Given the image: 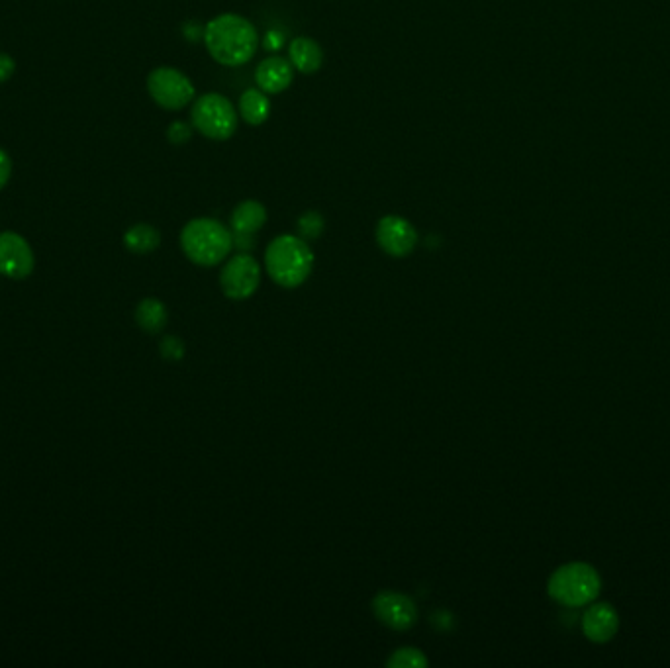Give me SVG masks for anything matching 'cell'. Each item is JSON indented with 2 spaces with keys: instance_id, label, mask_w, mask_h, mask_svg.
<instances>
[{
  "instance_id": "obj_4",
  "label": "cell",
  "mask_w": 670,
  "mask_h": 668,
  "mask_svg": "<svg viewBox=\"0 0 670 668\" xmlns=\"http://www.w3.org/2000/svg\"><path fill=\"white\" fill-rule=\"evenodd\" d=\"M602 588L598 571L588 563H567L551 574L547 594L569 608L590 606Z\"/></svg>"
},
{
  "instance_id": "obj_9",
  "label": "cell",
  "mask_w": 670,
  "mask_h": 668,
  "mask_svg": "<svg viewBox=\"0 0 670 668\" xmlns=\"http://www.w3.org/2000/svg\"><path fill=\"white\" fill-rule=\"evenodd\" d=\"M36 265L30 243L14 232L0 234V275L22 281L32 275Z\"/></svg>"
},
{
  "instance_id": "obj_13",
  "label": "cell",
  "mask_w": 670,
  "mask_h": 668,
  "mask_svg": "<svg viewBox=\"0 0 670 668\" xmlns=\"http://www.w3.org/2000/svg\"><path fill=\"white\" fill-rule=\"evenodd\" d=\"M255 79L263 93L277 95L292 83V67L283 57H269L257 67Z\"/></svg>"
},
{
  "instance_id": "obj_12",
  "label": "cell",
  "mask_w": 670,
  "mask_h": 668,
  "mask_svg": "<svg viewBox=\"0 0 670 668\" xmlns=\"http://www.w3.org/2000/svg\"><path fill=\"white\" fill-rule=\"evenodd\" d=\"M620 629V616L610 604H594L582 616V631L592 643H608Z\"/></svg>"
},
{
  "instance_id": "obj_11",
  "label": "cell",
  "mask_w": 670,
  "mask_h": 668,
  "mask_svg": "<svg viewBox=\"0 0 670 668\" xmlns=\"http://www.w3.org/2000/svg\"><path fill=\"white\" fill-rule=\"evenodd\" d=\"M267 222V210L261 202L245 200L238 204V208L232 214V236L234 245L240 249H251L253 245V234L259 232Z\"/></svg>"
},
{
  "instance_id": "obj_18",
  "label": "cell",
  "mask_w": 670,
  "mask_h": 668,
  "mask_svg": "<svg viewBox=\"0 0 670 668\" xmlns=\"http://www.w3.org/2000/svg\"><path fill=\"white\" fill-rule=\"evenodd\" d=\"M428 665H430L428 657L418 647L396 649L386 661V667L388 668H424Z\"/></svg>"
},
{
  "instance_id": "obj_8",
  "label": "cell",
  "mask_w": 670,
  "mask_h": 668,
  "mask_svg": "<svg viewBox=\"0 0 670 668\" xmlns=\"http://www.w3.org/2000/svg\"><path fill=\"white\" fill-rule=\"evenodd\" d=\"M375 618L394 631H406L416 625L418 608L414 600L396 590H383L373 600Z\"/></svg>"
},
{
  "instance_id": "obj_2",
  "label": "cell",
  "mask_w": 670,
  "mask_h": 668,
  "mask_svg": "<svg viewBox=\"0 0 670 668\" xmlns=\"http://www.w3.org/2000/svg\"><path fill=\"white\" fill-rule=\"evenodd\" d=\"M265 267L279 287H300L314 269V253L300 236H279L267 247Z\"/></svg>"
},
{
  "instance_id": "obj_1",
  "label": "cell",
  "mask_w": 670,
  "mask_h": 668,
  "mask_svg": "<svg viewBox=\"0 0 670 668\" xmlns=\"http://www.w3.org/2000/svg\"><path fill=\"white\" fill-rule=\"evenodd\" d=\"M204 42L210 55L226 65H245L257 51L255 26L238 14H222L214 18L204 30Z\"/></svg>"
},
{
  "instance_id": "obj_22",
  "label": "cell",
  "mask_w": 670,
  "mask_h": 668,
  "mask_svg": "<svg viewBox=\"0 0 670 668\" xmlns=\"http://www.w3.org/2000/svg\"><path fill=\"white\" fill-rule=\"evenodd\" d=\"M263 46H265V49H269V51H277V49L283 48L285 46V34L281 30H269L265 34Z\"/></svg>"
},
{
  "instance_id": "obj_14",
  "label": "cell",
  "mask_w": 670,
  "mask_h": 668,
  "mask_svg": "<svg viewBox=\"0 0 670 668\" xmlns=\"http://www.w3.org/2000/svg\"><path fill=\"white\" fill-rule=\"evenodd\" d=\"M290 63L302 73H314L322 67V49L310 38H296L290 42Z\"/></svg>"
},
{
  "instance_id": "obj_15",
  "label": "cell",
  "mask_w": 670,
  "mask_h": 668,
  "mask_svg": "<svg viewBox=\"0 0 670 668\" xmlns=\"http://www.w3.org/2000/svg\"><path fill=\"white\" fill-rule=\"evenodd\" d=\"M167 306L157 298H144L136 308V322L147 334H159L167 326Z\"/></svg>"
},
{
  "instance_id": "obj_24",
  "label": "cell",
  "mask_w": 670,
  "mask_h": 668,
  "mask_svg": "<svg viewBox=\"0 0 670 668\" xmlns=\"http://www.w3.org/2000/svg\"><path fill=\"white\" fill-rule=\"evenodd\" d=\"M10 175H12V161L10 157L6 155V151L0 149V191L6 187V183L10 181Z\"/></svg>"
},
{
  "instance_id": "obj_5",
  "label": "cell",
  "mask_w": 670,
  "mask_h": 668,
  "mask_svg": "<svg viewBox=\"0 0 670 668\" xmlns=\"http://www.w3.org/2000/svg\"><path fill=\"white\" fill-rule=\"evenodd\" d=\"M192 124L210 140H228L238 128V114L226 96L210 93L194 102Z\"/></svg>"
},
{
  "instance_id": "obj_17",
  "label": "cell",
  "mask_w": 670,
  "mask_h": 668,
  "mask_svg": "<svg viewBox=\"0 0 670 668\" xmlns=\"http://www.w3.org/2000/svg\"><path fill=\"white\" fill-rule=\"evenodd\" d=\"M159 243H161L159 232L153 226H147V224H136L124 234V245L132 253H138V255L155 251L159 247Z\"/></svg>"
},
{
  "instance_id": "obj_20",
  "label": "cell",
  "mask_w": 670,
  "mask_h": 668,
  "mask_svg": "<svg viewBox=\"0 0 670 668\" xmlns=\"http://www.w3.org/2000/svg\"><path fill=\"white\" fill-rule=\"evenodd\" d=\"M159 351H161V357L167 361H181L185 357V343L175 335H167L161 339Z\"/></svg>"
},
{
  "instance_id": "obj_19",
  "label": "cell",
  "mask_w": 670,
  "mask_h": 668,
  "mask_svg": "<svg viewBox=\"0 0 670 668\" xmlns=\"http://www.w3.org/2000/svg\"><path fill=\"white\" fill-rule=\"evenodd\" d=\"M324 232V218L318 212H306L298 220V234L302 239L320 238Z\"/></svg>"
},
{
  "instance_id": "obj_7",
  "label": "cell",
  "mask_w": 670,
  "mask_h": 668,
  "mask_svg": "<svg viewBox=\"0 0 670 668\" xmlns=\"http://www.w3.org/2000/svg\"><path fill=\"white\" fill-rule=\"evenodd\" d=\"M259 285H261V267L247 253L232 257L222 269L220 287L230 300L251 298L257 292Z\"/></svg>"
},
{
  "instance_id": "obj_16",
  "label": "cell",
  "mask_w": 670,
  "mask_h": 668,
  "mask_svg": "<svg viewBox=\"0 0 670 668\" xmlns=\"http://www.w3.org/2000/svg\"><path fill=\"white\" fill-rule=\"evenodd\" d=\"M240 112L243 120L251 126H259L269 118L271 104L263 91L249 89L240 98Z\"/></svg>"
},
{
  "instance_id": "obj_10",
  "label": "cell",
  "mask_w": 670,
  "mask_h": 668,
  "mask_svg": "<svg viewBox=\"0 0 670 668\" xmlns=\"http://www.w3.org/2000/svg\"><path fill=\"white\" fill-rule=\"evenodd\" d=\"M377 241L390 257H406L418 243V232L406 218L384 216L377 226Z\"/></svg>"
},
{
  "instance_id": "obj_23",
  "label": "cell",
  "mask_w": 670,
  "mask_h": 668,
  "mask_svg": "<svg viewBox=\"0 0 670 668\" xmlns=\"http://www.w3.org/2000/svg\"><path fill=\"white\" fill-rule=\"evenodd\" d=\"M14 69H16L14 59L10 55H6V53H0V85L6 83L12 77Z\"/></svg>"
},
{
  "instance_id": "obj_3",
  "label": "cell",
  "mask_w": 670,
  "mask_h": 668,
  "mask_svg": "<svg viewBox=\"0 0 670 668\" xmlns=\"http://www.w3.org/2000/svg\"><path fill=\"white\" fill-rule=\"evenodd\" d=\"M181 247L194 265H220L234 247L232 232L218 220L196 218L181 232Z\"/></svg>"
},
{
  "instance_id": "obj_6",
  "label": "cell",
  "mask_w": 670,
  "mask_h": 668,
  "mask_svg": "<svg viewBox=\"0 0 670 668\" xmlns=\"http://www.w3.org/2000/svg\"><path fill=\"white\" fill-rule=\"evenodd\" d=\"M147 91L159 106L167 110H181L194 98V87L189 77L171 67H159L151 71L147 79Z\"/></svg>"
},
{
  "instance_id": "obj_21",
  "label": "cell",
  "mask_w": 670,
  "mask_h": 668,
  "mask_svg": "<svg viewBox=\"0 0 670 668\" xmlns=\"http://www.w3.org/2000/svg\"><path fill=\"white\" fill-rule=\"evenodd\" d=\"M167 136H169V140H171L173 144H187V142L191 140V128H189L185 122H173V124L169 126Z\"/></svg>"
}]
</instances>
